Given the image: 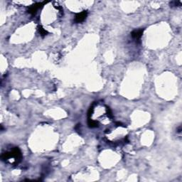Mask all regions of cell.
I'll return each instance as SVG.
<instances>
[{"mask_svg": "<svg viewBox=\"0 0 182 182\" xmlns=\"http://www.w3.org/2000/svg\"><path fill=\"white\" fill-rule=\"evenodd\" d=\"M3 161H9L12 164H18L21 159V152L18 147H14L10 152H6L1 155Z\"/></svg>", "mask_w": 182, "mask_h": 182, "instance_id": "6da1fadb", "label": "cell"}, {"mask_svg": "<svg viewBox=\"0 0 182 182\" xmlns=\"http://www.w3.org/2000/svg\"><path fill=\"white\" fill-rule=\"evenodd\" d=\"M87 16H88V12L87 11H83L80 13L77 14L75 16V22L76 23H81L85 20Z\"/></svg>", "mask_w": 182, "mask_h": 182, "instance_id": "7a4b0ae2", "label": "cell"}, {"mask_svg": "<svg viewBox=\"0 0 182 182\" xmlns=\"http://www.w3.org/2000/svg\"><path fill=\"white\" fill-rule=\"evenodd\" d=\"M44 4H46V1H44V2L36 3V4H34L33 6H32V7H31L29 9V10H28V12H29V14H31L34 15L36 13V12L38 11V9H39L40 7H41Z\"/></svg>", "mask_w": 182, "mask_h": 182, "instance_id": "3957f363", "label": "cell"}, {"mask_svg": "<svg viewBox=\"0 0 182 182\" xmlns=\"http://www.w3.org/2000/svg\"><path fill=\"white\" fill-rule=\"evenodd\" d=\"M143 29H138V30H135L133 31L131 33L132 37L135 40H139L141 38V36H142L143 34Z\"/></svg>", "mask_w": 182, "mask_h": 182, "instance_id": "277c9868", "label": "cell"}, {"mask_svg": "<svg viewBox=\"0 0 182 182\" xmlns=\"http://www.w3.org/2000/svg\"><path fill=\"white\" fill-rule=\"evenodd\" d=\"M38 31H39L40 34H41L42 36H45L47 35V34H48V32H47V31L45 30V29H43V28L41 26H38Z\"/></svg>", "mask_w": 182, "mask_h": 182, "instance_id": "5b68a950", "label": "cell"}, {"mask_svg": "<svg viewBox=\"0 0 182 182\" xmlns=\"http://www.w3.org/2000/svg\"><path fill=\"white\" fill-rule=\"evenodd\" d=\"M181 1H172V2L170 3V5L172 6V7H178V6H181Z\"/></svg>", "mask_w": 182, "mask_h": 182, "instance_id": "8992f818", "label": "cell"}]
</instances>
